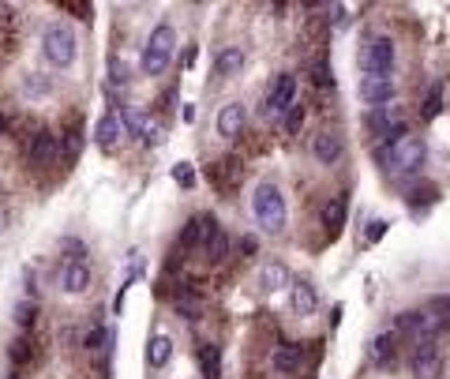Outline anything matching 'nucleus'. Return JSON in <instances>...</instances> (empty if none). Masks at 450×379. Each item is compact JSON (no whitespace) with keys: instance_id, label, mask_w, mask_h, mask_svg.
<instances>
[{"instance_id":"f257e3e1","label":"nucleus","mask_w":450,"mask_h":379,"mask_svg":"<svg viewBox=\"0 0 450 379\" xmlns=\"http://www.w3.org/2000/svg\"><path fill=\"white\" fill-rule=\"evenodd\" d=\"M376 158H379V166L387 169V173L413 177V173H421V166H424L428 147H424L421 135H402V139H394V143H383L376 150Z\"/></svg>"},{"instance_id":"f03ea898","label":"nucleus","mask_w":450,"mask_h":379,"mask_svg":"<svg viewBox=\"0 0 450 379\" xmlns=\"http://www.w3.org/2000/svg\"><path fill=\"white\" fill-rule=\"evenodd\" d=\"M251 218H256V225L270 237H278L285 230L289 211H285V196H282L278 184H270V180L256 184V192H251Z\"/></svg>"},{"instance_id":"7ed1b4c3","label":"nucleus","mask_w":450,"mask_h":379,"mask_svg":"<svg viewBox=\"0 0 450 379\" xmlns=\"http://www.w3.org/2000/svg\"><path fill=\"white\" fill-rule=\"evenodd\" d=\"M173 53H177V30L173 23H158L150 30L147 46H143V57H139V72L143 75H166V68L173 64Z\"/></svg>"},{"instance_id":"20e7f679","label":"nucleus","mask_w":450,"mask_h":379,"mask_svg":"<svg viewBox=\"0 0 450 379\" xmlns=\"http://www.w3.org/2000/svg\"><path fill=\"white\" fill-rule=\"evenodd\" d=\"M41 57L53 68H72L75 57H79V38L68 23H49L41 30Z\"/></svg>"},{"instance_id":"39448f33","label":"nucleus","mask_w":450,"mask_h":379,"mask_svg":"<svg viewBox=\"0 0 450 379\" xmlns=\"http://www.w3.org/2000/svg\"><path fill=\"white\" fill-rule=\"evenodd\" d=\"M357 60H360V68H364V75H390L394 60H398V46H394V38L376 34V38H368L364 46H360Z\"/></svg>"},{"instance_id":"423d86ee","label":"nucleus","mask_w":450,"mask_h":379,"mask_svg":"<svg viewBox=\"0 0 450 379\" xmlns=\"http://www.w3.org/2000/svg\"><path fill=\"white\" fill-rule=\"evenodd\" d=\"M371 128L387 139V143H394V139L409 135V117H405V105L390 102V105H379V109H371Z\"/></svg>"},{"instance_id":"0eeeda50","label":"nucleus","mask_w":450,"mask_h":379,"mask_svg":"<svg viewBox=\"0 0 450 379\" xmlns=\"http://www.w3.org/2000/svg\"><path fill=\"white\" fill-rule=\"evenodd\" d=\"M296 105V75L293 72H282L274 86L267 91V102H263V113L267 117H285Z\"/></svg>"},{"instance_id":"6e6552de","label":"nucleus","mask_w":450,"mask_h":379,"mask_svg":"<svg viewBox=\"0 0 450 379\" xmlns=\"http://www.w3.org/2000/svg\"><path fill=\"white\" fill-rule=\"evenodd\" d=\"M394 94H398V83H394V75H364V79H360V98H364L371 109H379V105H390Z\"/></svg>"},{"instance_id":"1a4fd4ad","label":"nucleus","mask_w":450,"mask_h":379,"mask_svg":"<svg viewBox=\"0 0 450 379\" xmlns=\"http://www.w3.org/2000/svg\"><path fill=\"white\" fill-rule=\"evenodd\" d=\"M218 230H222V225H218L214 214H195L180 230V248H206V241H211Z\"/></svg>"},{"instance_id":"9d476101","label":"nucleus","mask_w":450,"mask_h":379,"mask_svg":"<svg viewBox=\"0 0 450 379\" xmlns=\"http://www.w3.org/2000/svg\"><path fill=\"white\" fill-rule=\"evenodd\" d=\"M443 372V357H439L435 342H416L413 350V379H439Z\"/></svg>"},{"instance_id":"9b49d317","label":"nucleus","mask_w":450,"mask_h":379,"mask_svg":"<svg viewBox=\"0 0 450 379\" xmlns=\"http://www.w3.org/2000/svg\"><path fill=\"white\" fill-rule=\"evenodd\" d=\"M342 154H345V139L338 135V132H331V128L312 139V158L319 161V166H338Z\"/></svg>"},{"instance_id":"f8f14e48","label":"nucleus","mask_w":450,"mask_h":379,"mask_svg":"<svg viewBox=\"0 0 450 379\" xmlns=\"http://www.w3.org/2000/svg\"><path fill=\"white\" fill-rule=\"evenodd\" d=\"M91 281H94V274H91V267L86 263H68L64 259V267H60V289L68 297H83L86 289H91Z\"/></svg>"},{"instance_id":"ddd939ff","label":"nucleus","mask_w":450,"mask_h":379,"mask_svg":"<svg viewBox=\"0 0 450 379\" xmlns=\"http://www.w3.org/2000/svg\"><path fill=\"white\" fill-rule=\"evenodd\" d=\"M57 154H60V143H57V135H53L49 128H41V132L30 139V147H27L30 166H49V161H57Z\"/></svg>"},{"instance_id":"4468645a","label":"nucleus","mask_w":450,"mask_h":379,"mask_svg":"<svg viewBox=\"0 0 450 379\" xmlns=\"http://www.w3.org/2000/svg\"><path fill=\"white\" fill-rule=\"evenodd\" d=\"M244 121H248L244 102H225L222 109H218V135H222V139H237L240 132H244Z\"/></svg>"},{"instance_id":"2eb2a0df","label":"nucleus","mask_w":450,"mask_h":379,"mask_svg":"<svg viewBox=\"0 0 450 379\" xmlns=\"http://www.w3.org/2000/svg\"><path fill=\"white\" fill-rule=\"evenodd\" d=\"M300 364H304V350H300V345H293V342H285V345H278V350L270 353V368L278 375L300 372Z\"/></svg>"},{"instance_id":"dca6fc26","label":"nucleus","mask_w":450,"mask_h":379,"mask_svg":"<svg viewBox=\"0 0 450 379\" xmlns=\"http://www.w3.org/2000/svg\"><path fill=\"white\" fill-rule=\"evenodd\" d=\"M315 305H319V293L312 281H289V308L296 316H312Z\"/></svg>"},{"instance_id":"f3484780","label":"nucleus","mask_w":450,"mask_h":379,"mask_svg":"<svg viewBox=\"0 0 450 379\" xmlns=\"http://www.w3.org/2000/svg\"><path fill=\"white\" fill-rule=\"evenodd\" d=\"M240 68H244V49L240 46H225L214 57V75L218 79H233V75H240Z\"/></svg>"},{"instance_id":"a211bd4d","label":"nucleus","mask_w":450,"mask_h":379,"mask_svg":"<svg viewBox=\"0 0 450 379\" xmlns=\"http://www.w3.org/2000/svg\"><path fill=\"white\" fill-rule=\"evenodd\" d=\"M259 286H263V293H278V289H285V286H289V267L278 263V259L263 263V270H259Z\"/></svg>"},{"instance_id":"6ab92c4d","label":"nucleus","mask_w":450,"mask_h":379,"mask_svg":"<svg viewBox=\"0 0 450 379\" xmlns=\"http://www.w3.org/2000/svg\"><path fill=\"white\" fill-rule=\"evenodd\" d=\"M173 361V338L169 334H150V342H147V364L154 368V372H161Z\"/></svg>"},{"instance_id":"aec40b11","label":"nucleus","mask_w":450,"mask_h":379,"mask_svg":"<svg viewBox=\"0 0 450 379\" xmlns=\"http://www.w3.org/2000/svg\"><path fill=\"white\" fill-rule=\"evenodd\" d=\"M117 121H120V132H128V135H135L143 139L147 135V113L139 109V105H120V113H117Z\"/></svg>"},{"instance_id":"412c9836","label":"nucleus","mask_w":450,"mask_h":379,"mask_svg":"<svg viewBox=\"0 0 450 379\" xmlns=\"http://www.w3.org/2000/svg\"><path fill=\"white\" fill-rule=\"evenodd\" d=\"M398 338H394V331H383L376 334V342L368 345V357H371V364H379V368H387L394 361V353H398V345H394Z\"/></svg>"},{"instance_id":"4be33fe9","label":"nucleus","mask_w":450,"mask_h":379,"mask_svg":"<svg viewBox=\"0 0 450 379\" xmlns=\"http://www.w3.org/2000/svg\"><path fill=\"white\" fill-rule=\"evenodd\" d=\"M120 135H124V132H120V121H117V113H105L102 121L94 124V143L102 147V150H113Z\"/></svg>"},{"instance_id":"5701e85b","label":"nucleus","mask_w":450,"mask_h":379,"mask_svg":"<svg viewBox=\"0 0 450 379\" xmlns=\"http://www.w3.org/2000/svg\"><path fill=\"white\" fill-rule=\"evenodd\" d=\"M53 91V79L49 75H41V72H27L23 79H19V94H23V98H46V94Z\"/></svg>"},{"instance_id":"b1692460","label":"nucleus","mask_w":450,"mask_h":379,"mask_svg":"<svg viewBox=\"0 0 450 379\" xmlns=\"http://www.w3.org/2000/svg\"><path fill=\"white\" fill-rule=\"evenodd\" d=\"M199 368H203V379H222V350L214 342L199 345Z\"/></svg>"},{"instance_id":"393cba45","label":"nucleus","mask_w":450,"mask_h":379,"mask_svg":"<svg viewBox=\"0 0 450 379\" xmlns=\"http://www.w3.org/2000/svg\"><path fill=\"white\" fill-rule=\"evenodd\" d=\"M345 207H349L345 196H334L331 203H326V207H323V225H326V230H338V225L345 222Z\"/></svg>"},{"instance_id":"a878e982","label":"nucleus","mask_w":450,"mask_h":379,"mask_svg":"<svg viewBox=\"0 0 450 379\" xmlns=\"http://www.w3.org/2000/svg\"><path fill=\"white\" fill-rule=\"evenodd\" d=\"M12 316H15V327H34V319H38V300H19V305L12 308Z\"/></svg>"},{"instance_id":"bb28decb","label":"nucleus","mask_w":450,"mask_h":379,"mask_svg":"<svg viewBox=\"0 0 450 379\" xmlns=\"http://www.w3.org/2000/svg\"><path fill=\"white\" fill-rule=\"evenodd\" d=\"M206 255H211V263H222V259L229 255V233L225 230H218L211 241H206V248H203Z\"/></svg>"},{"instance_id":"cd10ccee","label":"nucleus","mask_w":450,"mask_h":379,"mask_svg":"<svg viewBox=\"0 0 450 379\" xmlns=\"http://www.w3.org/2000/svg\"><path fill=\"white\" fill-rule=\"evenodd\" d=\"M424 121H432V117H439V113H443V86H432V91H428V98H424Z\"/></svg>"},{"instance_id":"c85d7f7f","label":"nucleus","mask_w":450,"mask_h":379,"mask_svg":"<svg viewBox=\"0 0 450 379\" xmlns=\"http://www.w3.org/2000/svg\"><path fill=\"white\" fill-rule=\"evenodd\" d=\"M439 199V188L435 184H416V188L409 192V203L413 207H424V203H435Z\"/></svg>"},{"instance_id":"c756f323","label":"nucleus","mask_w":450,"mask_h":379,"mask_svg":"<svg viewBox=\"0 0 450 379\" xmlns=\"http://www.w3.org/2000/svg\"><path fill=\"white\" fill-rule=\"evenodd\" d=\"M177 312H180L184 319H199V297L180 293V297H177Z\"/></svg>"},{"instance_id":"7c9ffc66","label":"nucleus","mask_w":450,"mask_h":379,"mask_svg":"<svg viewBox=\"0 0 450 379\" xmlns=\"http://www.w3.org/2000/svg\"><path fill=\"white\" fill-rule=\"evenodd\" d=\"M109 83H113V86H117V83H120V86H128V83H131V75H128V64H124V60H117V57L109 60Z\"/></svg>"},{"instance_id":"2f4dec72","label":"nucleus","mask_w":450,"mask_h":379,"mask_svg":"<svg viewBox=\"0 0 450 379\" xmlns=\"http://www.w3.org/2000/svg\"><path fill=\"white\" fill-rule=\"evenodd\" d=\"M173 180H177L180 188H192V184H195V169H192V161H177V166H173Z\"/></svg>"},{"instance_id":"473e14b6","label":"nucleus","mask_w":450,"mask_h":379,"mask_svg":"<svg viewBox=\"0 0 450 379\" xmlns=\"http://www.w3.org/2000/svg\"><path fill=\"white\" fill-rule=\"evenodd\" d=\"M282 124H285V132H300V124H304V105L296 102L293 109H289V113L282 117Z\"/></svg>"},{"instance_id":"72a5a7b5","label":"nucleus","mask_w":450,"mask_h":379,"mask_svg":"<svg viewBox=\"0 0 450 379\" xmlns=\"http://www.w3.org/2000/svg\"><path fill=\"white\" fill-rule=\"evenodd\" d=\"M60 248L68 252V263H83V252H86V248H83V241H75V237H64V241H60Z\"/></svg>"},{"instance_id":"f704fd0d","label":"nucleus","mask_w":450,"mask_h":379,"mask_svg":"<svg viewBox=\"0 0 450 379\" xmlns=\"http://www.w3.org/2000/svg\"><path fill=\"white\" fill-rule=\"evenodd\" d=\"M312 79L319 83V86H334V75H331V68H326L323 60H319V64H315V68H312Z\"/></svg>"},{"instance_id":"c9c22d12","label":"nucleus","mask_w":450,"mask_h":379,"mask_svg":"<svg viewBox=\"0 0 450 379\" xmlns=\"http://www.w3.org/2000/svg\"><path fill=\"white\" fill-rule=\"evenodd\" d=\"M383 233H387V222H383V218H376V222H368V233H364V241H368V244H376Z\"/></svg>"},{"instance_id":"e433bc0d","label":"nucleus","mask_w":450,"mask_h":379,"mask_svg":"<svg viewBox=\"0 0 450 379\" xmlns=\"http://www.w3.org/2000/svg\"><path fill=\"white\" fill-rule=\"evenodd\" d=\"M79 147H83V132L75 128V132L68 135V158H75V154H79Z\"/></svg>"},{"instance_id":"4c0bfd02","label":"nucleus","mask_w":450,"mask_h":379,"mask_svg":"<svg viewBox=\"0 0 450 379\" xmlns=\"http://www.w3.org/2000/svg\"><path fill=\"white\" fill-rule=\"evenodd\" d=\"M60 8H68V12H79V19H86V15H91V4H79V0H64Z\"/></svg>"},{"instance_id":"58836bf2","label":"nucleus","mask_w":450,"mask_h":379,"mask_svg":"<svg viewBox=\"0 0 450 379\" xmlns=\"http://www.w3.org/2000/svg\"><path fill=\"white\" fill-rule=\"evenodd\" d=\"M12 361H15V364L27 361V342H12Z\"/></svg>"},{"instance_id":"ea45409f","label":"nucleus","mask_w":450,"mask_h":379,"mask_svg":"<svg viewBox=\"0 0 450 379\" xmlns=\"http://www.w3.org/2000/svg\"><path fill=\"white\" fill-rule=\"evenodd\" d=\"M334 27H349V12H345V8H342V4H338V8H334Z\"/></svg>"},{"instance_id":"a19ab883","label":"nucleus","mask_w":450,"mask_h":379,"mask_svg":"<svg viewBox=\"0 0 450 379\" xmlns=\"http://www.w3.org/2000/svg\"><path fill=\"white\" fill-rule=\"evenodd\" d=\"M240 248H244V252L251 255V252H256V237H244V241H240Z\"/></svg>"},{"instance_id":"79ce46f5","label":"nucleus","mask_w":450,"mask_h":379,"mask_svg":"<svg viewBox=\"0 0 450 379\" xmlns=\"http://www.w3.org/2000/svg\"><path fill=\"white\" fill-rule=\"evenodd\" d=\"M8 199V188H4V184H0V203H4Z\"/></svg>"},{"instance_id":"37998d69","label":"nucleus","mask_w":450,"mask_h":379,"mask_svg":"<svg viewBox=\"0 0 450 379\" xmlns=\"http://www.w3.org/2000/svg\"><path fill=\"white\" fill-rule=\"evenodd\" d=\"M4 222H8V214H0V230H4Z\"/></svg>"},{"instance_id":"c03bdc74","label":"nucleus","mask_w":450,"mask_h":379,"mask_svg":"<svg viewBox=\"0 0 450 379\" xmlns=\"http://www.w3.org/2000/svg\"><path fill=\"white\" fill-rule=\"evenodd\" d=\"M0 128H4V121H0Z\"/></svg>"}]
</instances>
